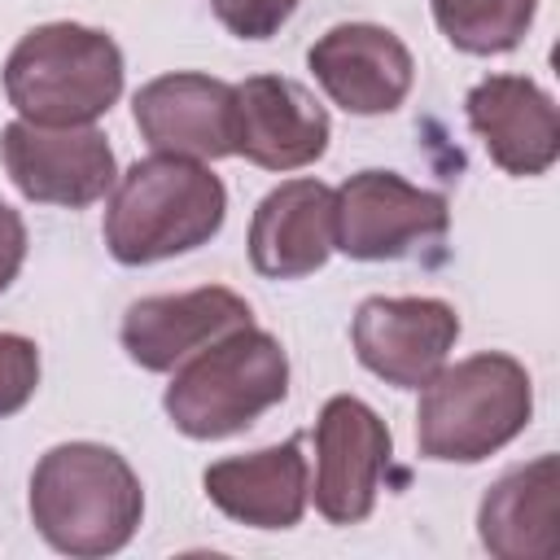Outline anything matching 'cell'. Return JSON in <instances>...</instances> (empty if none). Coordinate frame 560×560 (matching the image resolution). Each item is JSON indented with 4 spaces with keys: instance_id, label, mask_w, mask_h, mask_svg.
Segmentation results:
<instances>
[{
    "instance_id": "9a60e30c",
    "label": "cell",
    "mask_w": 560,
    "mask_h": 560,
    "mask_svg": "<svg viewBox=\"0 0 560 560\" xmlns=\"http://www.w3.org/2000/svg\"><path fill=\"white\" fill-rule=\"evenodd\" d=\"M332 249V188L319 179H289L258 201L249 223V262L258 276H311Z\"/></svg>"
},
{
    "instance_id": "d6986e66",
    "label": "cell",
    "mask_w": 560,
    "mask_h": 560,
    "mask_svg": "<svg viewBox=\"0 0 560 560\" xmlns=\"http://www.w3.org/2000/svg\"><path fill=\"white\" fill-rule=\"evenodd\" d=\"M39 385V350L31 337L0 332V416H13L31 402Z\"/></svg>"
},
{
    "instance_id": "7c38bea8",
    "label": "cell",
    "mask_w": 560,
    "mask_h": 560,
    "mask_svg": "<svg viewBox=\"0 0 560 560\" xmlns=\"http://www.w3.org/2000/svg\"><path fill=\"white\" fill-rule=\"evenodd\" d=\"M140 136L158 153L228 158L236 153V88L210 74H162L131 101Z\"/></svg>"
},
{
    "instance_id": "6da1fadb",
    "label": "cell",
    "mask_w": 560,
    "mask_h": 560,
    "mask_svg": "<svg viewBox=\"0 0 560 560\" xmlns=\"http://www.w3.org/2000/svg\"><path fill=\"white\" fill-rule=\"evenodd\" d=\"M144 490L131 464L101 442H61L31 472V521L66 556H109L131 542Z\"/></svg>"
},
{
    "instance_id": "52a82bcc",
    "label": "cell",
    "mask_w": 560,
    "mask_h": 560,
    "mask_svg": "<svg viewBox=\"0 0 560 560\" xmlns=\"http://www.w3.org/2000/svg\"><path fill=\"white\" fill-rule=\"evenodd\" d=\"M0 158L22 197L44 206H92L114 188V149L96 127H35L9 122Z\"/></svg>"
},
{
    "instance_id": "5b68a950",
    "label": "cell",
    "mask_w": 560,
    "mask_h": 560,
    "mask_svg": "<svg viewBox=\"0 0 560 560\" xmlns=\"http://www.w3.org/2000/svg\"><path fill=\"white\" fill-rule=\"evenodd\" d=\"M289 394V359L280 341L254 324L201 346L166 385V416L188 438H228L249 429Z\"/></svg>"
},
{
    "instance_id": "4fadbf2b",
    "label": "cell",
    "mask_w": 560,
    "mask_h": 560,
    "mask_svg": "<svg viewBox=\"0 0 560 560\" xmlns=\"http://www.w3.org/2000/svg\"><path fill=\"white\" fill-rule=\"evenodd\" d=\"M328 149V114L306 88L254 74L236 88V153L262 171H298Z\"/></svg>"
},
{
    "instance_id": "277c9868",
    "label": "cell",
    "mask_w": 560,
    "mask_h": 560,
    "mask_svg": "<svg viewBox=\"0 0 560 560\" xmlns=\"http://www.w3.org/2000/svg\"><path fill=\"white\" fill-rule=\"evenodd\" d=\"M534 411L529 372L499 350L472 354L455 368H438L420 394L416 442L424 459L477 464L508 446Z\"/></svg>"
},
{
    "instance_id": "5bb4252c",
    "label": "cell",
    "mask_w": 560,
    "mask_h": 560,
    "mask_svg": "<svg viewBox=\"0 0 560 560\" xmlns=\"http://www.w3.org/2000/svg\"><path fill=\"white\" fill-rule=\"evenodd\" d=\"M468 127L481 136L486 153L508 175H542L560 153V118L551 96L521 74H490L481 79L468 101Z\"/></svg>"
},
{
    "instance_id": "7a4b0ae2",
    "label": "cell",
    "mask_w": 560,
    "mask_h": 560,
    "mask_svg": "<svg viewBox=\"0 0 560 560\" xmlns=\"http://www.w3.org/2000/svg\"><path fill=\"white\" fill-rule=\"evenodd\" d=\"M228 192L197 158L153 153L136 162L105 210V245L118 262L144 267L206 245L223 228Z\"/></svg>"
},
{
    "instance_id": "ba28073f",
    "label": "cell",
    "mask_w": 560,
    "mask_h": 560,
    "mask_svg": "<svg viewBox=\"0 0 560 560\" xmlns=\"http://www.w3.org/2000/svg\"><path fill=\"white\" fill-rule=\"evenodd\" d=\"M315 508L332 525H359L376 508L381 472L389 468V429L385 420L350 398L337 394L324 402L319 424H315Z\"/></svg>"
},
{
    "instance_id": "30bf717a",
    "label": "cell",
    "mask_w": 560,
    "mask_h": 560,
    "mask_svg": "<svg viewBox=\"0 0 560 560\" xmlns=\"http://www.w3.org/2000/svg\"><path fill=\"white\" fill-rule=\"evenodd\" d=\"M315 79L346 114H389L402 105L416 79L407 44L372 22H341L324 31L306 52Z\"/></svg>"
},
{
    "instance_id": "8fae6325",
    "label": "cell",
    "mask_w": 560,
    "mask_h": 560,
    "mask_svg": "<svg viewBox=\"0 0 560 560\" xmlns=\"http://www.w3.org/2000/svg\"><path fill=\"white\" fill-rule=\"evenodd\" d=\"M245 324H254L249 302L223 284H206V289H188V293H158V298L131 302L118 337H122V350L131 363H140L149 372H171L201 346H210Z\"/></svg>"
},
{
    "instance_id": "9c48e42d",
    "label": "cell",
    "mask_w": 560,
    "mask_h": 560,
    "mask_svg": "<svg viewBox=\"0 0 560 560\" xmlns=\"http://www.w3.org/2000/svg\"><path fill=\"white\" fill-rule=\"evenodd\" d=\"M350 337L368 372L398 389H424L459 337V315L438 298H368Z\"/></svg>"
},
{
    "instance_id": "44dd1931",
    "label": "cell",
    "mask_w": 560,
    "mask_h": 560,
    "mask_svg": "<svg viewBox=\"0 0 560 560\" xmlns=\"http://www.w3.org/2000/svg\"><path fill=\"white\" fill-rule=\"evenodd\" d=\"M22 258H26V223L13 206L0 201V293L13 284Z\"/></svg>"
},
{
    "instance_id": "3957f363",
    "label": "cell",
    "mask_w": 560,
    "mask_h": 560,
    "mask_svg": "<svg viewBox=\"0 0 560 560\" xmlns=\"http://www.w3.org/2000/svg\"><path fill=\"white\" fill-rule=\"evenodd\" d=\"M122 92V52L105 31L48 22L4 61V96L35 127H92Z\"/></svg>"
},
{
    "instance_id": "ffe728a7",
    "label": "cell",
    "mask_w": 560,
    "mask_h": 560,
    "mask_svg": "<svg viewBox=\"0 0 560 560\" xmlns=\"http://www.w3.org/2000/svg\"><path fill=\"white\" fill-rule=\"evenodd\" d=\"M214 18L241 39H271L298 9V0H210Z\"/></svg>"
},
{
    "instance_id": "2e32d148",
    "label": "cell",
    "mask_w": 560,
    "mask_h": 560,
    "mask_svg": "<svg viewBox=\"0 0 560 560\" xmlns=\"http://www.w3.org/2000/svg\"><path fill=\"white\" fill-rule=\"evenodd\" d=\"M210 503L254 529H289L306 508V455L302 442L289 438L280 446L219 459L201 477Z\"/></svg>"
},
{
    "instance_id": "e0dca14e",
    "label": "cell",
    "mask_w": 560,
    "mask_h": 560,
    "mask_svg": "<svg viewBox=\"0 0 560 560\" xmlns=\"http://www.w3.org/2000/svg\"><path fill=\"white\" fill-rule=\"evenodd\" d=\"M481 542L499 560H551L560 551V464L538 455L490 486L477 512Z\"/></svg>"
},
{
    "instance_id": "ac0fdd59",
    "label": "cell",
    "mask_w": 560,
    "mask_h": 560,
    "mask_svg": "<svg viewBox=\"0 0 560 560\" xmlns=\"http://www.w3.org/2000/svg\"><path fill=\"white\" fill-rule=\"evenodd\" d=\"M538 0H433V18L442 35L477 57L508 52L534 22Z\"/></svg>"
},
{
    "instance_id": "8992f818",
    "label": "cell",
    "mask_w": 560,
    "mask_h": 560,
    "mask_svg": "<svg viewBox=\"0 0 560 560\" xmlns=\"http://www.w3.org/2000/svg\"><path fill=\"white\" fill-rule=\"evenodd\" d=\"M451 228L442 192L416 188L394 171H359L332 192V245L363 262L411 258Z\"/></svg>"
}]
</instances>
